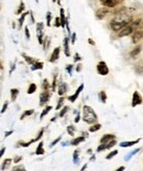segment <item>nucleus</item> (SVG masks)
Returning a JSON list of instances; mask_svg holds the SVG:
<instances>
[{"label": "nucleus", "instance_id": "f257e3e1", "mask_svg": "<svg viewBox=\"0 0 143 171\" xmlns=\"http://www.w3.org/2000/svg\"><path fill=\"white\" fill-rule=\"evenodd\" d=\"M131 21H132L131 16L128 12H125V9H121L120 11H117L116 17L111 20L110 27L114 31H120L125 26H128Z\"/></svg>", "mask_w": 143, "mask_h": 171}, {"label": "nucleus", "instance_id": "f03ea898", "mask_svg": "<svg viewBox=\"0 0 143 171\" xmlns=\"http://www.w3.org/2000/svg\"><path fill=\"white\" fill-rule=\"evenodd\" d=\"M83 120L87 124H95L98 119L96 112L90 106L85 105L83 107Z\"/></svg>", "mask_w": 143, "mask_h": 171}, {"label": "nucleus", "instance_id": "7ed1b4c3", "mask_svg": "<svg viewBox=\"0 0 143 171\" xmlns=\"http://www.w3.org/2000/svg\"><path fill=\"white\" fill-rule=\"evenodd\" d=\"M140 24H141V20H140V19L139 20H136V21H131L128 26H125L123 29L119 31V36H120V38H123V36H131V34L139 28Z\"/></svg>", "mask_w": 143, "mask_h": 171}, {"label": "nucleus", "instance_id": "20e7f679", "mask_svg": "<svg viewBox=\"0 0 143 171\" xmlns=\"http://www.w3.org/2000/svg\"><path fill=\"white\" fill-rule=\"evenodd\" d=\"M97 72H98V74L104 75V76L105 75H107L108 73H109V69H108L106 62L101 61V62L98 63V65H97Z\"/></svg>", "mask_w": 143, "mask_h": 171}, {"label": "nucleus", "instance_id": "39448f33", "mask_svg": "<svg viewBox=\"0 0 143 171\" xmlns=\"http://www.w3.org/2000/svg\"><path fill=\"white\" fill-rule=\"evenodd\" d=\"M142 96H141V94H140L139 92H134L133 93V96H132V107H136L138 105H140V104H142Z\"/></svg>", "mask_w": 143, "mask_h": 171}, {"label": "nucleus", "instance_id": "423d86ee", "mask_svg": "<svg viewBox=\"0 0 143 171\" xmlns=\"http://www.w3.org/2000/svg\"><path fill=\"white\" fill-rule=\"evenodd\" d=\"M109 13V8H100L96 11V18L98 20H102L104 18H106V16Z\"/></svg>", "mask_w": 143, "mask_h": 171}, {"label": "nucleus", "instance_id": "0eeeda50", "mask_svg": "<svg viewBox=\"0 0 143 171\" xmlns=\"http://www.w3.org/2000/svg\"><path fill=\"white\" fill-rule=\"evenodd\" d=\"M141 39H143V31L140 29V28H138V29L132 33V42L136 44Z\"/></svg>", "mask_w": 143, "mask_h": 171}, {"label": "nucleus", "instance_id": "6e6552de", "mask_svg": "<svg viewBox=\"0 0 143 171\" xmlns=\"http://www.w3.org/2000/svg\"><path fill=\"white\" fill-rule=\"evenodd\" d=\"M122 0H100V2L106 6L108 8H114L117 7L120 2H121Z\"/></svg>", "mask_w": 143, "mask_h": 171}, {"label": "nucleus", "instance_id": "1a4fd4ad", "mask_svg": "<svg viewBox=\"0 0 143 171\" xmlns=\"http://www.w3.org/2000/svg\"><path fill=\"white\" fill-rule=\"evenodd\" d=\"M84 87H85V85H84V84H80V85L78 86V88L76 90L75 93H74L73 95H71V96L68 97V101H69V102H72V103L75 102L76 99H77V97L79 96V94H80V92H82L83 90H84Z\"/></svg>", "mask_w": 143, "mask_h": 171}, {"label": "nucleus", "instance_id": "9d476101", "mask_svg": "<svg viewBox=\"0 0 143 171\" xmlns=\"http://www.w3.org/2000/svg\"><path fill=\"white\" fill-rule=\"evenodd\" d=\"M49 99H50V92L44 91L40 95V105L41 106L45 105V104L49 102Z\"/></svg>", "mask_w": 143, "mask_h": 171}, {"label": "nucleus", "instance_id": "9b49d317", "mask_svg": "<svg viewBox=\"0 0 143 171\" xmlns=\"http://www.w3.org/2000/svg\"><path fill=\"white\" fill-rule=\"evenodd\" d=\"M116 144H117L116 139H114V140H112V141H110V142H108V144H100V146L97 148V151H98V152H100V151H102V150L110 149L111 147L116 146Z\"/></svg>", "mask_w": 143, "mask_h": 171}, {"label": "nucleus", "instance_id": "f8f14e48", "mask_svg": "<svg viewBox=\"0 0 143 171\" xmlns=\"http://www.w3.org/2000/svg\"><path fill=\"white\" fill-rule=\"evenodd\" d=\"M60 53H61V49H60V47H55L54 51L52 52V54H51L50 62L53 63V62H55V61H57L58 58H60Z\"/></svg>", "mask_w": 143, "mask_h": 171}, {"label": "nucleus", "instance_id": "ddd939ff", "mask_svg": "<svg viewBox=\"0 0 143 171\" xmlns=\"http://www.w3.org/2000/svg\"><path fill=\"white\" fill-rule=\"evenodd\" d=\"M116 139V136L114 135H110V134H107V135H105L101 137L100 139V144H108V142L112 141Z\"/></svg>", "mask_w": 143, "mask_h": 171}, {"label": "nucleus", "instance_id": "4468645a", "mask_svg": "<svg viewBox=\"0 0 143 171\" xmlns=\"http://www.w3.org/2000/svg\"><path fill=\"white\" fill-rule=\"evenodd\" d=\"M140 141V139H136V140H131V141H122L120 142V147H122V148H127V147H131V146L133 145H136L138 142Z\"/></svg>", "mask_w": 143, "mask_h": 171}, {"label": "nucleus", "instance_id": "2eb2a0df", "mask_svg": "<svg viewBox=\"0 0 143 171\" xmlns=\"http://www.w3.org/2000/svg\"><path fill=\"white\" fill-rule=\"evenodd\" d=\"M68 43H69V38H65L64 39V53L66 56H69L71 55V53H69V47H68Z\"/></svg>", "mask_w": 143, "mask_h": 171}, {"label": "nucleus", "instance_id": "dca6fc26", "mask_svg": "<svg viewBox=\"0 0 143 171\" xmlns=\"http://www.w3.org/2000/svg\"><path fill=\"white\" fill-rule=\"evenodd\" d=\"M66 91H67V85H66V83H61L58 85V95H60V96H63V95L66 93Z\"/></svg>", "mask_w": 143, "mask_h": 171}, {"label": "nucleus", "instance_id": "f3484780", "mask_svg": "<svg viewBox=\"0 0 143 171\" xmlns=\"http://www.w3.org/2000/svg\"><path fill=\"white\" fill-rule=\"evenodd\" d=\"M60 18H61V22H62V27L64 28L66 24H67V20H66V18H65V11H64V9L63 8H61V10H60Z\"/></svg>", "mask_w": 143, "mask_h": 171}, {"label": "nucleus", "instance_id": "a211bd4d", "mask_svg": "<svg viewBox=\"0 0 143 171\" xmlns=\"http://www.w3.org/2000/svg\"><path fill=\"white\" fill-rule=\"evenodd\" d=\"M85 136L83 135V136H80V137H77V138H75V139H73L71 141V145L72 146H77V145H79L80 142H83L84 140H85Z\"/></svg>", "mask_w": 143, "mask_h": 171}, {"label": "nucleus", "instance_id": "6ab92c4d", "mask_svg": "<svg viewBox=\"0 0 143 171\" xmlns=\"http://www.w3.org/2000/svg\"><path fill=\"white\" fill-rule=\"evenodd\" d=\"M141 51H142V47H141V45H138V47H136L132 51H131V53H130V56H131V58H136V55L140 54V52H141Z\"/></svg>", "mask_w": 143, "mask_h": 171}, {"label": "nucleus", "instance_id": "aec40b11", "mask_svg": "<svg viewBox=\"0 0 143 171\" xmlns=\"http://www.w3.org/2000/svg\"><path fill=\"white\" fill-rule=\"evenodd\" d=\"M43 64L42 62H34L31 65V71H36V70H42L43 69Z\"/></svg>", "mask_w": 143, "mask_h": 171}, {"label": "nucleus", "instance_id": "412c9836", "mask_svg": "<svg viewBox=\"0 0 143 171\" xmlns=\"http://www.w3.org/2000/svg\"><path fill=\"white\" fill-rule=\"evenodd\" d=\"M44 152H45V151H44V148H43V142L41 141L39 145H38V148H36V150H35V153L36 155H44Z\"/></svg>", "mask_w": 143, "mask_h": 171}, {"label": "nucleus", "instance_id": "4be33fe9", "mask_svg": "<svg viewBox=\"0 0 143 171\" xmlns=\"http://www.w3.org/2000/svg\"><path fill=\"white\" fill-rule=\"evenodd\" d=\"M10 92H11V99H12V101H15L19 95V90L18 88H11Z\"/></svg>", "mask_w": 143, "mask_h": 171}, {"label": "nucleus", "instance_id": "5701e85b", "mask_svg": "<svg viewBox=\"0 0 143 171\" xmlns=\"http://www.w3.org/2000/svg\"><path fill=\"white\" fill-rule=\"evenodd\" d=\"M12 164V160L11 159H6V160L4 161V164H2V167H1V169H2V171H4L6 169H8V168L10 167V164Z\"/></svg>", "mask_w": 143, "mask_h": 171}, {"label": "nucleus", "instance_id": "b1692460", "mask_svg": "<svg viewBox=\"0 0 143 171\" xmlns=\"http://www.w3.org/2000/svg\"><path fill=\"white\" fill-rule=\"evenodd\" d=\"M51 109H52V107H51V106H46L45 108L43 109V112L41 113V115H40V118H41V119H43V118H44V116H46L47 114L50 113Z\"/></svg>", "mask_w": 143, "mask_h": 171}, {"label": "nucleus", "instance_id": "393cba45", "mask_svg": "<svg viewBox=\"0 0 143 171\" xmlns=\"http://www.w3.org/2000/svg\"><path fill=\"white\" fill-rule=\"evenodd\" d=\"M67 134L69 136H74L75 135V133H76V128L74 127V126H72V125H69V126H67Z\"/></svg>", "mask_w": 143, "mask_h": 171}, {"label": "nucleus", "instance_id": "a878e982", "mask_svg": "<svg viewBox=\"0 0 143 171\" xmlns=\"http://www.w3.org/2000/svg\"><path fill=\"white\" fill-rule=\"evenodd\" d=\"M99 99L101 103H106L107 102V94H106V92L101 91L99 93Z\"/></svg>", "mask_w": 143, "mask_h": 171}, {"label": "nucleus", "instance_id": "bb28decb", "mask_svg": "<svg viewBox=\"0 0 143 171\" xmlns=\"http://www.w3.org/2000/svg\"><path fill=\"white\" fill-rule=\"evenodd\" d=\"M101 128V125L100 124H94L91 127L89 128V131L90 133H96V131H98Z\"/></svg>", "mask_w": 143, "mask_h": 171}, {"label": "nucleus", "instance_id": "cd10ccee", "mask_svg": "<svg viewBox=\"0 0 143 171\" xmlns=\"http://www.w3.org/2000/svg\"><path fill=\"white\" fill-rule=\"evenodd\" d=\"M140 151V149L139 148H138V149H136V150H133V151H131V152H130V155H127V156L125 157V160H130V159H131V158H132L133 156H134V155H136V153H138Z\"/></svg>", "mask_w": 143, "mask_h": 171}, {"label": "nucleus", "instance_id": "c85d7f7f", "mask_svg": "<svg viewBox=\"0 0 143 171\" xmlns=\"http://www.w3.org/2000/svg\"><path fill=\"white\" fill-rule=\"evenodd\" d=\"M42 29H43V23L42 22H40V23H38L36 24V33H38V36H42Z\"/></svg>", "mask_w": 143, "mask_h": 171}, {"label": "nucleus", "instance_id": "c756f323", "mask_svg": "<svg viewBox=\"0 0 143 171\" xmlns=\"http://www.w3.org/2000/svg\"><path fill=\"white\" fill-rule=\"evenodd\" d=\"M36 85L34 83H32V84H30V86H29V88H28V94H33L34 92L36 91Z\"/></svg>", "mask_w": 143, "mask_h": 171}, {"label": "nucleus", "instance_id": "7c9ffc66", "mask_svg": "<svg viewBox=\"0 0 143 171\" xmlns=\"http://www.w3.org/2000/svg\"><path fill=\"white\" fill-rule=\"evenodd\" d=\"M22 56H23V58H24L25 61H27V62H28L29 64H30V65H32L33 63L35 62V61H34V60H33L32 58H30V56H29V55L24 54V53H23V54H22Z\"/></svg>", "mask_w": 143, "mask_h": 171}, {"label": "nucleus", "instance_id": "2f4dec72", "mask_svg": "<svg viewBox=\"0 0 143 171\" xmlns=\"http://www.w3.org/2000/svg\"><path fill=\"white\" fill-rule=\"evenodd\" d=\"M33 113H34V110H33V109H29V110H25L24 113L21 115V118H20V119H24L25 117L30 116V115H32Z\"/></svg>", "mask_w": 143, "mask_h": 171}, {"label": "nucleus", "instance_id": "473e14b6", "mask_svg": "<svg viewBox=\"0 0 143 171\" xmlns=\"http://www.w3.org/2000/svg\"><path fill=\"white\" fill-rule=\"evenodd\" d=\"M42 88L44 91H49L50 90V83H49V81L45 78V80H43V84H42Z\"/></svg>", "mask_w": 143, "mask_h": 171}, {"label": "nucleus", "instance_id": "72a5a7b5", "mask_svg": "<svg viewBox=\"0 0 143 171\" xmlns=\"http://www.w3.org/2000/svg\"><path fill=\"white\" fill-rule=\"evenodd\" d=\"M117 155H118V150H114V151H111L109 155H107V156H106V159H107V160H110V159H112V158H114V157H116Z\"/></svg>", "mask_w": 143, "mask_h": 171}, {"label": "nucleus", "instance_id": "f704fd0d", "mask_svg": "<svg viewBox=\"0 0 143 171\" xmlns=\"http://www.w3.org/2000/svg\"><path fill=\"white\" fill-rule=\"evenodd\" d=\"M64 97L63 96H61L60 97V99H58V102H57V105H56V109L58 110V109H61V107L63 106V104H64Z\"/></svg>", "mask_w": 143, "mask_h": 171}, {"label": "nucleus", "instance_id": "c9c22d12", "mask_svg": "<svg viewBox=\"0 0 143 171\" xmlns=\"http://www.w3.org/2000/svg\"><path fill=\"white\" fill-rule=\"evenodd\" d=\"M23 10H24V4H23V2H20V7L18 8V10H17L15 13H17V15H21Z\"/></svg>", "mask_w": 143, "mask_h": 171}, {"label": "nucleus", "instance_id": "e433bc0d", "mask_svg": "<svg viewBox=\"0 0 143 171\" xmlns=\"http://www.w3.org/2000/svg\"><path fill=\"white\" fill-rule=\"evenodd\" d=\"M67 110H68V107H67V106H64V107H63V109L61 110V113H60V115H58V116H60V117H64L65 114L67 113Z\"/></svg>", "mask_w": 143, "mask_h": 171}, {"label": "nucleus", "instance_id": "4c0bfd02", "mask_svg": "<svg viewBox=\"0 0 143 171\" xmlns=\"http://www.w3.org/2000/svg\"><path fill=\"white\" fill-rule=\"evenodd\" d=\"M51 20H52V13H51V12H47V15H46V24L49 27L51 26Z\"/></svg>", "mask_w": 143, "mask_h": 171}, {"label": "nucleus", "instance_id": "58836bf2", "mask_svg": "<svg viewBox=\"0 0 143 171\" xmlns=\"http://www.w3.org/2000/svg\"><path fill=\"white\" fill-rule=\"evenodd\" d=\"M51 43V41H50V38H45V42L43 43V47H44V50H46L47 47H49V44Z\"/></svg>", "mask_w": 143, "mask_h": 171}, {"label": "nucleus", "instance_id": "ea45409f", "mask_svg": "<svg viewBox=\"0 0 143 171\" xmlns=\"http://www.w3.org/2000/svg\"><path fill=\"white\" fill-rule=\"evenodd\" d=\"M52 91H53V92L56 91V75H54V78H53V85H52Z\"/></svg>", "mask_w": 143, "mask_h": 171}, {"label": "nucleus", "instance_id": "a19ab883", "mask_svg": "<svg viewBox=\"0 0 143 171\" xmlns=\"http://www.w3.org/2000/svg\"><path fill=\"white\" fill-rule=\"evenodd\" d=\"M27 15H28V12H25V13H23V15L21 16V18H20V20H19V23H20V27L22 26V23H23V21H24L25 17H27Z\"/></svg>", "mask_w": 143, "mask_h": 171}, {"label": "nucleus", "instance_id": "79ce46f5", "mask_svg": "<svg viewBox=\"0 0 143 171\" xmlns=\"http://www.w3.org/2000/svg\"><path fill=\"white\" fill-rule=\"evenodd\" d=\"M55 27H62L61 18H58V17H56V18H55Z\"/></svg>", "mask_w": 143, "mask_h": 171}, {"label": "nucleus", "instance_id": "37998d69", "mask_svg": "<svg viewBox=\"0 0 143 171\" xmlns=\"http://www.w3.org/2000/svg\"><path fill=\"white\" fill-rule=\"evenodd\" d=\"M61 139H62V137H58V138H56V139H55V140H54V141L51 142V145H50L51 148H52V147H54V146L56 145V144H57V142H58V141H61Z\"/></svg>", "mask_w": 143, "mask_h": 171}, {"label": "nucleus", "instance_id": "c03bdc74", "mask_svg": "<svg viewBox=\"0 0 143 171\" xmlns=\"http://www.w3.org/2000/svg\"><path fill=\"white\" fill-rule=\"evenodd\" d=\"M78 161H79L78 151H75V152H74V162H75V164H78Z\"/></svg>", "mask_w": 143, "mask_h": 171}, {"label": "nucleus", "instance_id": "a18cd8bd", "mask_svg": "<svg viewBox=\"0 0 143 171\" xmlns=\"http://www.w3.org/2000/svg\"><path fill=\"white\" fill-rule=\"evenodd\" d=\"M21 159H22V157H20V156L15 157V158L13 159V162H14V164H18V162H20V161H21Z\"/></svg>", "mask_w": 143, "mask_h": 171}, {"label": "nucleus", "instance_id": "49530a36", "mask_svg": "<svg viewBox=\"0 0 143 171\" xmlns=\"http://www.w3.org/2000/svg\"><path fill=\"white\" fill-rule=\"evenodd\" d=\"M71 41H72V43H75V41H76V33H73V34H72Z\"/></svg>", "mask_w": 143, "mask_h": 171}, {"label": "nucleus", "instance_id": "de8ad7c7", "mask_svg": "<svg viewBox=\"0 0 143 171\" xmlns=\"http://www.w3.org/2000/svg\"><path fill=\"white\" fill-rule=\"evenodd\" d=\"M66 70H67V72H68V74H72V70H73V65H67L66 66Z\"/></svg>", "mask_w": 143, "mask_h": 171}, {"label": "nucleus", "instance_id": "09e8293b", "mask_svg": "<svg viewBox=\"0 0 143 171\" xmlns=\"http://www.w3.org/2000/svg\"><path fill=\"white\" fill-rule=\"evenodd\" d=\"M7 108H8V103H6V104H4V107H2V109H1V113L4 114V112L7 110Z\"/></svg>", "mask_w": 143, "mask_h": 171}, {"label": "nucleus", "instance_id": "8fccbe9b", "mask_svg": "<svg viewBox=\"0 0 143 171\" xmlns=\"http://www.w3.org/2000/svg\"><path fill=\"white\" fill-rule=\"evenodd\" d=\"M74 60H75L76 62H77V61H80V56H79L78 53H76V54H75V56H74Z\"/></svg>", "mask_w": 143, "mask_h": 171}, {"label": "nucleus", "instance_id": "3c124183", "mask_svg": "<svg viewBox=\"0 0 143 171\" xmlns=\"http://www.w3.org/2000/svg\"><path fill=\"white\" fill-rule=\"evenodd\" d=\"M25 36H27L28 39H30V33H29V29H28V28H25Z\"/></svg>", "mask_w": 143, "mask_h": 171}, {"label": "nucleus", "instance_id": "603ef678", "mask_svg": "<svg viewBox=\"0 0 143 171\" xmlns=\"http://www.w3.org/2000/svg\"><path fill=\"white\" fill-rule=\"evenodd\" d=\"M12 133H13V131H12V130L6 131V133H4V137H8V136H9V135H11V134H12Z\"/></svg>", "mask_w": 143, "mask_h": 171}, {"label": "nucleus", "instance_id": "864d4df0", "mask_svg": "<svg viewBox=\"0 0 143 171\" xmlns=\"http://www.w3.org/2000/svg\"><path fill=\"white\" fill-rule=\"evenodd\" d=\"M79 118H80V114H77V116H76V118H75V123H78L79 121Z\"/></svg>", "mask_w": 143, "mask_h": 171}, {"label": "nucleus", "instance_id": "5fc2aeb1", "mask_svg": "<svg viewBox=\"0 0 143 171\" xmlns=\"http://www.w3.org/2000/svg\"><path fill=\"white\" fill-rule=\"evenodd\" d=\"M15 170H24V167H17L13 169V171H15Z\"/></svg>", "mask_w": 143, "mask_h": 171}, {"label": "nucleus", "instance_id": "6e6d98bb", "mask_svg": "<svg viewBox=\"0 0 143 171\" xmlns=\"http://www.w3.org/2000/svg\"><path fill=\"white\" fill-rule=\"evenodd\" d=\"M4 150H6V148H2V149H1V151H0V156H4Z\"/></svg>", "mask_w": 143, "mask_h": 171}, {"label": "nucleus", "instance_id": "4d7b16f0", "mask_svg": "<svg viewBox=\"0 0 143 171\" xmlns=\"http://www.w3.org/2000/svg\"><path fill=\"white\" fill-rule=\"evenodd\" d=\"M88 42H89V44H91V45H95V42H94L91 39H88Z\"/></svg>", "mask_w": 143, "mask_h": 171}, {"label": "nucleus", "instance_id": "13d9d810", "mask_svg": "<svg viewBox=\"0 0 143 171\" xmlns=\"http://www.w3.org/2000/svg\"><path fill=\"white\" fill-rule=\"evenodd\" d=\"M125 167H120V168H118V169H117V171H121V170H125Z\"/></svg>", "mask_w": 143, "mask_h": 171}, {"label": "nucleus", "instance_id": "bf43d9fd", "mask_svg": "<svg viewBox=\"0 0 143 171\" xmlns=\"http://www.w3.org/2000/svg\"><path fill=\"white\" fill-rule=\"evenodd\" d=\"M80 67H82V66H80V64H78V66H77V71H80Z\"/></svg>", "mask_w": 143, "mask_h": 171}, {"label": "nucleus", "instance_id": "052dcab7", "mask_svg": "<svg viewBox=\"0 0 143 171\" xmlns=\"http://www.w3.org/2000/svg\"><path fill=\"white\" fill-rule=\"evenodd\" d=\"M86 168H87V164H85V166H84V167L82 168V170H85Z\"/></svg>", "mask_w": 143, "mask_h": 171}, {"label": "nucleus", "instance_id": "680f3d73", "mask_svg": "<svg viewBox=\"0 0 143 171\" xmlns=\"http://www.w3.org/2000/svg\"><path fill=\"white\" fill-rule=\"evenodd\" d=\"M56 1H57V4H61V0H56Z\"/></svg>", "mask_w": 143, "mask_h": 171}, {"label": "nucleus", "instance_id": "e2e57ef3", "mask_svg": "<svg viewBox=\"0 0 143 171\" xmlns=\"http://www.w3.org/2000/svg\"><path fill=\"white\" fill-rule=\"evenodd\" d=\"M52 1H53V2H55V1H56V0H52Z\"/></svg>", "mask_w": 143, "mask_h": 171}]
</instances>
